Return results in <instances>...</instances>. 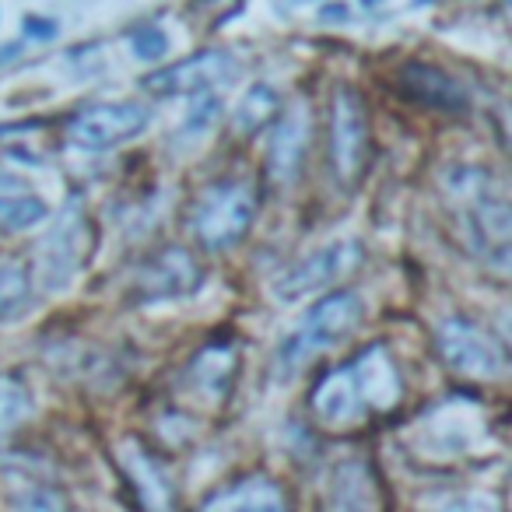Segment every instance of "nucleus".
Here are the masks:
<instances>
[{
    "label": "nucleus",
    "mask_w": 512,
    "mask_h": 512,
    "mask_svg": "<svg viewBox=\"0 0 512 512\" xmlns=\"http://www.w3.org/2000/svg\"><path fill=\"white\" fill-rule=\"evenodd\" d=\"M446 190L460 204L463 239H467L470 253L481 264L495 267V271H509L512 218H509V204H505V193L495 186L488 169L456 165V169L446 172Z\"/></svg>",
    "instance_id": "1"
},
{
    "label": "nucleus",
    "mask_w": 512,
    "mask_h": 512,
    "mask_svg": "<svg viewBox=\"0 0 512 512\" xmlns=\"http://www.w3.org/2000/svg\"><path fill=\"white\" fill-rule=\"evenodd\" d=\"M365 320V302L358 292L344 288V292H330L327 299H320L306 313V320L299 323L295 334L285 337L278 351V372L281 376H295L299 369H306L313 358H320L323 351L337 348L341 341H348Z\"/></svg>",
    "instance_id": "2"
},
{
    "label": "nucleus",
    "mask_w": 512,
    "mask_h": 512,
    "mask_svg": "<svg viewBox=\"0 0 512 512\" xmlns=\"http://www.w3.org/2000/svg\"><path fill=\"white\" fill-rule=\"evenodd\" d=\"M256 218V193L246 183H218L200 193L193 207V239L211 253L239 246Z\"/></svg>",
    "instance_id": "3"
},
{
    "label": "nucleus",
    "mask_w": 512,
    "mask_h": 512,
    "mask_svg": "<svg viewBox=\"0 0 512 512\" xmlns=\"http://www.w3.org/2000/svg\"><path fill=\"white\" fill-rule=\"evenodd\" d=\"M365 249L355 239H334L320 246L316 253L302 256L299 264L288 267L278 281H274V299L278 302H299L306 295H316L323 288L337 285V281L351 278L362 267Z\"/></svg>",
    "instance_id": "4"
},
{
    "label": "nucleus",
    "mask_w": 512,
    "mask_h": 512,
    "mask_svg": "<svg viewBox=\"0 0 512 512\" xmlns=\"http://www.w3.org/2000/svg\"><path fill=\"white\" fill-rule=\"evenodd\" d=\"M151 127V109L141 102H95L81 109L67 127V137L78 151H109L123 141H134L137 134Z\"/></svg>",
    "instance_id": "5"
},
{
    "label": "nucleus",
    "mask_w": 512,
    "mask_h": 512,
    "mask_svg": "<svg viewBox=\"0 0 512 512\" xmlns=\"http://www.w3.org/2000/svg\"><path fill=\"white\" fill-rule=\"evenodd\" d=\"M330 162L334 176L351 186L369 162V116L355 88H337L330 102Z\"/></svg>",
    "instance_id": "6"
},
{
    "label": "nucleus",
    "mask_w": 512,
    "mask_h": 512,
    "mask_svg": "<svg viewBox=\"0 0 512 512\" xmlns=\"http://www.w3.org/2000/svg\"><path fill=\"white\" fill-rule=\"evenodd\" d=\"M435 341H439L442 358H446V365L456 376L491 383V379H502L505 369H509L505 351L470 320H446L439 327V334H435Z\"/></svg>",
    "instance_id": "7"
},
{
    "label": "nucleus",
    "mask_w": 512,
    "mask_h": 512,
    "mask_svg": "<svg viewBox=\"0 0 512 512\" xmlns=\"http://www.w3.org/2000/svg\"><path fill=\"white\" fill-rule=\"evenodd\" d=\"M239 74L242 67L232 53H200V57L179 60V64H169L162 71L148 74L144 88L155 95H218L221 88L235 85Z\"/></svg>",
    "instance_id": "8"
},
{
    "label": "nucleus",
    "mask_w": 512,
    "mask_h": 512,
    "mask_svg": "<svg viewBox=\"0 0 512 512\" xmlns=\"http://www.w3.org/2000/svg\"><path fill=\"white\" fill-rule=\"evenodd\" d=\"M88 242V221L81 200H71L67 211L60 214L57 228L43 239L39 249V281H43L50 292H60L74 281L81 267V253H85Z\"/></svg>",
    "instance_id": "9"
},
{
    "label": "nucleus",
    "mask_w": 512,
    "mask_h": 512,
    "mask_svg": "<svg viewBox=\"0 0 512 512\" xmlns=\"http://www.w3.org/2000/svg\"><path fill=\"white\" fill-rule=\"evenodd\" d=\"M204 281V271L197 267L186 249L169 246L162 253H155L148 264L137 274V292H141L144 302H162V299H183V295H193Z\"/></svg>",
    "instance_id": "10"
},
{
    "label": "nucleus",
    "mask_w": 512,
    "mask_h": 512,
    "mask_svg": "<svg viewBox=\"0 0 512 512\" xmlns=\"http://www.w3.org/2000/svg\"><path fill=\"white\" fill-rule=\"evenodd\" d=\"M309 137H313V116H309L306 102H295L285 116H281L278 130L271 137V155H267V172L278 183L292 186L302 172V162L309 155Z\"/></svg>",
    "instance_id": "11"
},
{
    "label": "nucleus",
    "mask_w": 512,
    "mask_h": 512,
    "mask_svg": "<svg viewBox=\"0 0 512 512\" xmlns=\"http://www.w3.org/2000/svg\"><path fill=\"white\" fill-rule=\"evenodd\" d=\"M344 369H348L351 383H355L358 397H362L365 414H383V411H390V407H397L400 376H397V365H393V358L386 355L383 344L362 351V355H358L351 365H344Z\"/></svg>",
    "instance_id": "12"
},
{
    "label": "nucleus",
    "mask_w": 512,
    "mask_h": 512,
    "mask_svg": "<svg viewBox=\"0 0 512 512\" xmlns=\"http://www.w3.org/2000/svg\"><path fill=\"white\" fill-rule=\"evenodd\" d=\"M120 463H123V470H127L130 484L137 488V498H141L144 509L148 512H172V505H176V491H172L169 474H165L162 463H158L155 456H148L141 446L127 442V446L120 449Z\"/></svg>",
    "instance_id": "13"
},
{
    "label": "nucleus",
    "mask_w": 512,
    "mask_h": 512,
    "mask_svg": "<svg viewBox=\"0 0 512 512\" xmlns=\"http://www.w3.org/2000/svg\"><path fill=\"white\" fill-rule=\"evenodd\" d=\"M400 85H404V92H411L418 102H425V106H432V109H446V113H463L470 102L467 88H463L460 81L449 78V74L439 71V67L421 64V60L400 67Z\"/></svg>",
    "instance_id": "14"
},
{
    "label": "nucleus",
    "mask_w": 512,
    "mask_h": 512,
    "mask_svg": "<svg viewBox=\"0 0 512 512\" xmlns=\"http://www.w3.org/2000/svg\"><path fill=\"white\" fill-rule=\"evenodd\" d=\"M313 411H316V418H320L323 425H330V428H348V425H358V421L365 418L362 397H358L348 369L330 372V376L316 386Z\"/></svg>",
    "instance_id": "15"
},
{
    "label": "nucleus",
    "mask_w": 512,
    "mask_h": 512,
    "mask_svg": "<svg viewBox=\"0 0 512 512\" xmlns=\"http://www.w3.org/2000/svg\"><path fill=\"white\" fill-rule=\"evenodd\" d=\"M200 512H288V502L271 477H246L235 488L207 498Z\"/></svg>",
    "instance_id": "16"
},
{
    "label": "nucleus",
    "mask_w": 512,
    "mask_h": 512,
    "mask_svg": "<svg viewBox=\"0 0 512 512\" xmlns=\"http://www.w3.org/2000/svg\"><path fill=\"white\" fill-rule=\"evenodd\" d=\"M330 509L334 512H376L379 495L369 467L362 460H348L334 470L330 481Z\"/></svg>",
    "instance_id": "17"
},
{
    "label": "nucleus",
    "mask_w": 512,
    "mask_h": 512,
    "mask_svg": "<svg viewBox=\"0 0 512 512\" xmlns=\"http://www.w3.org/2000/svg\"><path fill=\"white\" fill-rule=\"evenodd\" d=\"M50 218V204L39 193H29L22 183H0V228L22 232Z\"/></svg>",
    "instance_id": "18"
},
{
    "label": "nucleus",
    "mask_w": 512,
    "mask_h": 512,
    "mask_svg": "<svg viewBox=\"0 0 512 512\" xmlns=\"http://www.w3.org/2000/svg\"><path fill=\"white\" fill-rule=\"evenodd\" d=\"M235 372V348H225V344H214L204 355L193 362L190 376L197 383L200 393H211V397H221L228 390V379Z\"/></svg>",
    "instance_id": "19"
},
{
    "label": "nucleus",
    "mask_w": 512,
    "mask_h": 512,
    "mask_svg": "<svg viewBox=\"0 0 512 512\" xmlns=\"http://www.w3.org/2000/svg\"><path fill=\"white\" fill-rule=\"evenodd\" d=\"M32 299V278L29 267L18 264V260H8L0 264V320H11L18 316Z\"/></svg>",
    "instance_id": "20"
},
{
    "label": "nucleus",
    "mask_w": 512,
    "mask_h": 512,
    "mask_svg": "<svg viewBox=\"0 0 512 512\" xmlns=\"http://www.w3.org/2000/svg\"><path fill=\"white\" fill-rule=\"evenodd\" d=\"M278 106H281V99H278V92H274L271 85H253L246 95H242L239 106H235L232 120H235V127H239L242 134H249V130L264 127V123L278 113Z\"/></svg>",
    "instance_id": "21"
},
{
    "label": "nucleus",
    "mask_w": 512,
    "mask_h": 512,
    "mask_svg": "<svg viewBox=\"0 0 512 512\" xmlns=\"http://www.w3.org/2000/svg\"><path fill=\"white\" fill-rule=\"evenodd\" d=\"M29 411H32L29 390L18 379L0 376V432H8L22 418H29Z\"/></svg>",
    "instance_id": "22"
},
{
    "label": "nucleus",
    "mask_w": 512,
    "mask_h": 512,
    "mask_svg": "<svg viewBox=\"0 0 512 512\" xmlns=\"http://www.w3.org/2000/svg\"><path fill=\"white\" fill-rule=\"evenodd\" d=\"M11 505L15 512H67V498L50 484H25L11 495Z\"/></svg>",
    "instance_id": "23"
},
{
    "label": "nucleus",
    "mask_w": 512,
    "mask_h": 512,
    "mask_svg": "<svg viewBox=\"0 0 512 512\" xmlns=\"http://www.w3.org/2000/svg\"><path fill=\"white\" fill-rule=\"evenodd\" d=\"M218 113H221V99L214 92L207 95H193L190 109H186V120H183V134L190 137H200L218 123Z\"/></svg>",
    "instance_id": "24"
},
{
    "label": "nucleus",
    "mask_w": 512,
    "mask_h": 512,
    "mask_svg": "<svg viewBox=\"0 0 512 512\" xmlns=\"http://www.w3.org/2000/svg\"><path fill=\"white\" fill-rule=\"evenodd\" d=\"M130 50H134L137 60L155 64V60H162L165 53H169V36H165L158 25H148V29H137L134 36H130Z\"/></svg>",
    "instance_id": "25"
},
{
    "label": "nucleus",
    "mask_w": 512,
    "mask_h": 512,
    "mask_svg": "<svg viewBox=\"0 0 512 512\" xmlns=\"http://www.w3.org/2000/svg\"><path fill=\"white\" fill-rule=\"evenodd\" d=\"M442 512H498V505H495V498H488V495H460Z\"/></svg>",
    "instance_id": "26"
},
{
    "label": "nucleus",
    "mask_w": 512,
    "mask_h": 512,
    "mask_svg": "<svg viewBox=\"0 0 512 512\" xmlns=\"http://www.w3.org/2000/svg\"><path fill=\"white\" fill-rule=\"evenodd\" d=\"M60 25L53 22V18H43V15H29L25 18V36L36 39V43H50V39H57Z\"/></svg>",
    "instance_id": "27"
},
{
    "label": "nucleus",
    "mask_w": 512,
    "mask_h": 512,
    "mask_svg": "<svg viewBox=\"0 0 512 512\" xmlns=\"http://www.w3.org/2000/svg\"><path fill=\"white\" fill-rule=\"evenodd\" d=\"M320 18H323V22H348L351 11H348V4H344V0H330V4H323V8H320Z\"/></svg>",
    "instance_id": "28"
},
{
    "label": "nucleus",
    "mask_w": 512,
    "mask_h": 512,
    "mask_svg": "<svg viewBox=\"0 0 512 512\" xmlns=\"http://www.w3.org/2000/svg\"><path fill=\"white\" fill-rule=\"evenodd\" d=\"M11 57H18V43H8V46H0V64H8Z\"/></svg>",
    "instance_id": "29"
},
{
    "label": "nucleus",
    "mask_w": 512,
    "mask_h": 512,
    "mask_svg": "<svg viewBox=\"0 0 512 512\" xmlns=\"http://www.w3.org/2000/svg\"><path fill=\"white\" fill-rule=\"evenodd\" d=\"M379 4H383V0H362V8H365V11H372V8H379Z\"/></svg>",
    "instance_id": "30"
}]
</instances>
